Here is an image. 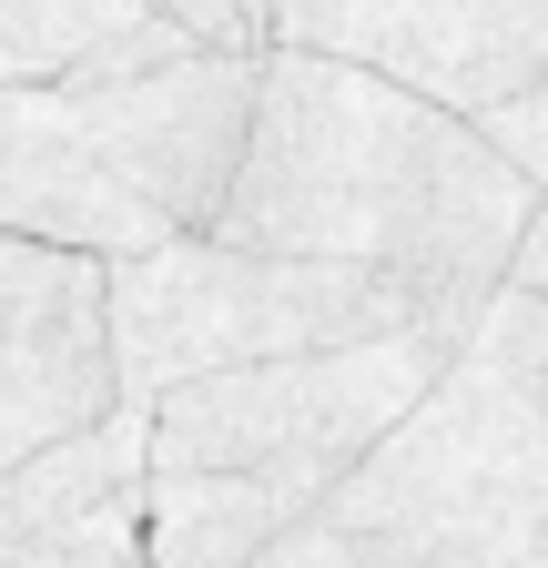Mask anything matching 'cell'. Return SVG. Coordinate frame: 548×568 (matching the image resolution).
Masks as SVG:
<instances>
[{"instance_id": "8fae6325", "label": "cell", "mask_w": 548, "mask_h": 568, "mask_svg": "<svg viewBox=\"0 0 548 568\" xmlns=\"http://www.w3.org/2000/svg\"><path fill=\"white\" fill-rule=\"evenodd\" d=\"M153 11H163V0H153Z\"/></svg>"}, {"instance_id": "6da1fadb", "label": "cell", "mask_w": 548, "mask_h": 568, "mask_svg": "<svg viewBox=\"0 0 548 568\" xmlns=\"http://www.w3.org/2000/svg\"><path fill=\"white\" fill-rule=\"evenodd\" d=\"M538 213L548 183L508 173L477 122L315 51H254L244 142L203 234L386 274L417 305L477 315Z\"/></svg>"}, {"instance_id": "3957f363", "label": "cell", "mask_w": 548, "mask_h": 568, "mask_svg": "<svg viewBox=\"0 0 548 568\" xmlns=\"http://www.w3.org/2000/svg\"><path fill=\"white\" fill-rule=\"evenodd\" d=\"M254 102V51H183L163 71H61L0 92V234L122 264L203 234Z\"/></svg>"}, {"instance_id": "8992f818", "label": "cell", "mask_w": 548, "mask_h": 568, "mask_svg": "<svg viewBox=\"0 0 548 568\" xmlns=\"http://www.w3.org/2000/svg\"><path fill=\"white\" fill-rule=\"evenodd\" d=\"M264 51L346 61L477 122L548 92V0H274Z\"/></svg>"}, {"instance_id": "ba28073f", "label": "cell", "mask_w": 548, "mask_h": 568, "mask_svg": "<svg viewBox=\"0 0 548 568\" xmlns=\"http://www.w3.org/2000/svg\"><path fill=\"white\" fill-rule=\"evenodd\" d=\"M132 518H143V568H254V548L295 518V497H274L254 477L143 467Z\"/></svg>"}, {"instance_id": "277c9868", "label": "cell", "mask_w": 548, "mask_h": 568, "mask_svg": "<svg viewBox=\"0 0 548 568\" xmlns=\"http://www.w3.org/2000/svg\"><path fill=\"white\" fill-rule=\"evenodd\" d=\"M427 315H447V305H417L386 274L305 264V254H254V244H214V234H173L153 254L102 264L112 406H153V396H173L193 376H224V366L366 345V335L427 325Z\"/></svg>"}, {"instance_id": "5b68a950", "label": "cell", "mask_w": 548, "mask_h": 568, "mask_svg": "<svg viewBox=\"0 0 548 568\" xmlns=\"http://www.w3.org/2000/svg\"><path fill=\"white\" fill-rule=\"evenodd\" d=\"M477 315H427L366 345H315L274 366H224L143 406V467H193V477H254L274 497H325L386 426L437 386V366L467 345Z\"/></svg>"}, {"instance_id": "7a4b0ae2", "label": "cell", "mask_w": 548, "mask_h": 568, "mask_svg": "<svg viewBox=\"0 0 548 568\" xmlns=\"http://www.w3.org/2000/svg\"><path fill=\"white\" fill-rule=\"evenodd\" d=\"M254 568H548V295L498 284L437 386Z\"/></svg>"}, {"instance_id": "30bf717a", "label": "cell", "mask_w": 548, "mask_h": 568, "mask_svg": "<svg viewBox=\"0 0 548 568\" xmlns=\"http://www.w3.org/2000/svg\"><path fill=\"white\" fill-rule=\"evenodd\" d=\"M0 568H143V518H132V487L102 497V508H82V518H61V528H41L31 548H11Z\"/></svg>"}, {"instance_id": "9c48e42d", "label": "cell", "mask_w": 548, "mask_h": 568, "mask_svg": "<svg viewBox=\"0 0 548 568\" xmlns=\"http://www.w3.org/2000/svg\"><path fill=\"white\" fill-rule=\"evenodd\" d=\"M153 0H0V92L11 82H61L102 41L143 31Z\"/></svg>"}, {"instance_id": "52a82bcc", "label": "cell", "mask_w": 548, "mask_h": 568, "mask_svg": "<svg viewBox=\"0 0 548 568\" xmlns=\"http://www.w3.org/2000/svg\"><path fill=\"white\" fill-rule=\"evenodd\" d=\"M112 406L102 366V264L0 234V467L72 437Z\"/></svg>"}]
</instances>
